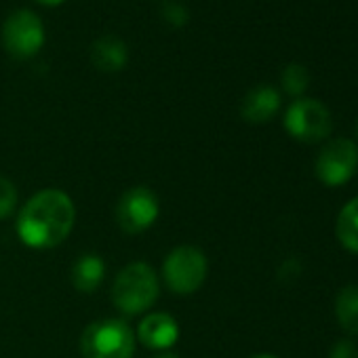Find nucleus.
I'll list each match as a JSON object with an SVG mask.
<instances>
[{
    "label": "nucleus",
    "instance_id": "nucleus-16",
    "mask_svg": "<svg viewBox=\"0 0 358 358\" xmlns=\"http://www.w3.org/2000/svg\"><path fill=\"white\" fill-rule=\"evenodd\" d=\"M20 203V192L9 177L0 175V220H7L15 213Z\"/></svg>",
    "mask_w": 358,
    "mask_h": 358
},
{
    "label": "nucleus",
    "instance_id": "nucleus-8",
    "mask_svg": "<svg viewBox=\"0 0 358 358\" xmlns=\"http://www.w3.org/2000/svg\"><path fill=\"white\" fill-rule=\"evenodd\" d=\"M358 169V145L352 139H331L327 141L314 162L316 177L324 186H341Z\"/></svg>",
    "mask_w": 358,
    "mask_h": 358
},
{
    "label": "nucleus",
    "instance_id": "nucleus-2",
    "mask_svg": "<svg viewBox=\"0 0 358 358\" xmlns=\"http://www.w3.org/2000/svg\"><path fill=\"white\" fill-rule=\"evenodd\" d=\"M160 295V280L156 270L145 262L127 264L114 278L112 303L127 316L148 312Z\"/></svg>",
    "mask_w": 358,
    "mask_h": 358
},
{
    "label": "nucleus",
    "instance_id": "nucleus-1",
    "mask_svg": "<svg viewBox=\"0 0 358 358\" xmlns=\"http://www.w3.org/2000/svg\"><path fill=\"white\" fill-rule=\"evenodd\" d=\"M74 222V201L64 190L45 188L22 207L15 230L26 247L53 249L72 234Z\"/></svg>",
    "mask_w": 358,
    "mask_h": 358
},
{
    "label": "nucleus",
    "instance_id": "nucleus-19",
    "mask_svg": "<svg viewBox=\"0 0 358 358\" xmlns=\"http://www.w3.org/2000/svg\"><path fill=\"white\" fill-rule=\"evenodd\" d=\"M36 3H41V5H45V7H57V5L64 3V0H36Z\"/></svg>",
    "mask_w": 358,
    "mask_h": 358
},
{
    "label": "nucleus",
    "instance_id": "nucleus-18",
    "mask_svg": "<svg viewBox=\"0 0 358 358\" xmlns=\"http://www.w3.org/2000/svg\"><path fill=\"white\" fill-rule=\"evenodd\" d=\"M329 358H358V348L352 339H339L333 343Z\"/></svg>",
    "mask_w": 358,
    "mask_h": 358
},
{
    "label": "nucleus",
    "instance_id": "nucleus-17",
    "mask_svg": "<svg viewBox=\"0 0 358 358\" xmlns=\"http://www.w3.org/2000/svg\"><path fill=\"white\" fill-rule=\"evenodd\" d=\"M162 17L169 26L173 28H184L190 20V13L184 5H179V3H166L164 9H162Z\"/></svg>",
    "mask_w": 358,
    "mask_h": 358
},
{
    "label": "nucleus",
    "instance_id": "nucleus-22",
    "mask_svg": "<svg viewBox=\"0 0 358 358\" xmlns=\"http://www.w3.org/2000/svg\"><path fill=\"white\" fill-rule=\"evenodd\" d=\"M354 133H356V137H358V120H356V127H354Z\"/></svg>",
    "mask_w": 358,
    "mask_h": 358
},
{
    "label": "nucleus",
    "instance_id": "nucleus-11",
    "mask_svg": "<svg viewBox=\"0 0 358 358\" xmlns=\"http://www.w3.org/2000/svg\"><path fill=\"white\" fill-rule=\"evenodd\" d=\"M103 278H106V262L97 253L80 255L70 270V280L78 293H95L103 282Z\"/></svg>",
    "mask_w": 358,
    "mask_h": 358
},
{
    "label": "nucleus",
    "instance_id": "nucleus-14",
    "mask_svg": "<svg viewBox=\"0 0 358 358\" xmlns=\"http://www.w3.org/2000/svg\"><path fill=\"white\" fill-rule=\"evenodd\" d=\"M335 232L343 249L358 255V196L345 203V207L339 211Z\"/></svg>",
    "mask_w": 358,
    "mask_h": 358
},
{
    "label": "nucleus",
    "instance_id": "nucleus-12",
    "mask_svg": "<svg viewBox=\"0 0 358 358\" xmlns=\"http://www.w3.org/2000/svg\"><path fill=\"white\" fill-rule=\"evenodd\" d=\"M91 62L101 72H120L129 62L127 45L116 36H103L93 43L91 47Z\"/></svg>",
    "mask_w": 358,
    "mask_h": 358
},
{
    "label": "nucleus",
    "instance_id": "nucleus-4",
    "mask_svg": "<svg viewBox=\"0 0 358 358\" xmlns=\"http://www.w3.org/2000/svg\"><path fill=\"white\" fill-rule=\"evenodd\" d=\"M209 274V259L205 251L194 245L175 247L162 262V280L177 295L196 293Z\"/></svg>",
    "mask_w": 358,
    "mask_h": 358
},
{
    "label": "nucleus",
    "instance_id": "nucleus-3",
    "mask_svg": "<svg viewBox=\"0 0 358 358\" xmlns=\"http://www.w3.org/2000/svg\"><path fill=\"white\" fill-rule=\"evenodd\" d=\"M135 345V331L120 318L95 320L80 335V352L85 358H133Z\"/></svg>",
    "mask_w": 358,
    "mask_h": 358
},
{
    "label": "nucleus",
    "instance_id": "nucleus-13",
    "mask_svg": "<svg viewBox=\"0 0 358 358\" xmlns=\"http://www.w3.org/2000/svg\"><path fill=\"white\" fill-rule=\"evenodd\" d=\"M335 316L348 335H358V285H348L337 293Z\"/></svg>",
    "mask_w": 358,
    "mask_h": 358
},
{
    "label": "nucleus",
    "instance_id": "nucleus-6",
    "mask_svg": "<svg viewBox=\"0 0 358 358\" xmlns=\"http://www.w3.org/2000/svg\"><path fill=\"white\" fill-rule=\"evenodd\" d=\"M0 38H3V47L11 57L30 59L45 45V28L36 13L20 9L7 17Z\"/></svg>",
    "mask_w": 358,
    "mask_h": 358
},
{
    "label": "nucleus",
    "instance_id": "nucleus-21",
    "mask_svg": "<svg viewBox=\"0 0 358 358\" xmlns=\"http://www.w3.org/2000/svg\"><path fill=\"white\" fill-rule=\"evenodd\" d=\"M251 358H278V356H274V354H255Z\"/></svg>",
    "mask_w": 358,
    "mask_h": 358
},
{
    "label": "nucleus",
    "instance_id": "nucleus-20",
    "mask_svg": "<svg viewBox=\"0 0 358 358\" xmlns=\"http://www.w3.org/2000/svg\"><path fill=\"white\" fill-rule=\"evenodd\" d=\"M154 358H179V356H177L175 352H166V350H164V352H160V354H156Z\"/></svg>",
    "mask_w": 358,
    "mask_h": 358
},
{
    "label": "nucleus",
    "instance_id": "nucleus-7",
    "mask_svg": "<svg viewBox=\"0 0 358 358\" xmlns=\"http://www.w3.org/2000/svg\"><path fill=\"white\" fill-rule=\"evenodd\" d=\"M160 203L148 186H133L116 203V224L127 234H141L158 220Z\"/></svg>",
    "mask_w": 358,
    "mask_h": 358
},
{
    "label": "nucleus",
    "instance_id": "nucleus-5",
    "mask_svg": "<svg viewBox=\"0 0 358 358\" xmlns=\"http://www.w3.org/2000/svg\"><path fill=\"white\" fill-rule=\"evenodd\" d=\"M333 127L331 112L318 99L299 97L285 112L287 133L303 143H318L329 137Z\"/></svg>",
    "mask_w": 358,
    "mask_h": 358
},
{
    "label": "nucleus",
    "instance_id": "nucleus-15",
    "mask_svg": "<svg viewBox=\"0 0 358 358\" xmlns=\"http://www.w3.org/2000/svg\"><path fill=\"white\" fill-rule=\"evenodd\" d=\"M308 85H310V74H308V70L301 64H289L282 70V89L289 95L299 99L306 93Z\"/></svg>",
    "mask_w": 358,
    "mask_h": 358
},
{
    "label": "nucleus",
    "instance_id": "nucleus-9",
    "mask_svg": "<svg viewBox=\"0 0 358 358\" xmlns=\"http://www.w3.org/2000/svg\"><path fill=\"white\" fill-rule=\"evenodd\" d=\"M135 337L145 348H150V350H162L164 352V350H169L171 345L177 343V339H179V324L166 312H152V314H148L139 322Z\"/></svg>",
    "mask_w": 358,
    "mask_h": 358
},
{
    "label": "nucleus",
    "instance_id": "nucleus-10",
    "mask_svg": "<svg viewBox=\"0 0 358 358\" xmlns=\"http://www.w3.org/2000/svg\"><path fill=\"white\" fill-rule=\"evenodd\" d=\"M280 110V93L270 85H259L251 89L243 103H241V116L251 124H264L270 118L276 116Z\"/></svg>",
    "mask_w": 358,
    "mask_h": 358
}]
</instances>
